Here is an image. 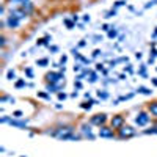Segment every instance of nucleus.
<instances>
[{"label":"nucleus","instance_id":"nucleus-39","mask_svg":"<svg viewBox=\"0 0 157 157\" xmlns=\"http://www.w3.org/2000/svg\"><path fill=\"white\" fill-rule=\"evenodd\" d=\"M74 86H75L77 90H80V88H82V80H75V82H74Z\"/></svg>","mask_w":157,"mask_h":157},{"label":"nucleus","instance_id":"nucleus-13","mask_svg":"<svg viewBox=\"0 0 157 157\" xmlns=\"http://www.w3.org/2000/svg\"><path fill=\"white\" fill-rule=\"evenodd\" d=\"M96 102H98V101H94V99H90V101H85V102H82V104H80V107H82L83 110H90V109L93 107Z\"/></svg>","mask_w":157,"mask_h":157},{"label":"nucleus","instance_id":"nucleus-48","mask_svg":"<svg viewBox=\"0 0 157 157\" xmlns=\"http://www.w3.org/2000/svg\"><path fill=\"white\" fill-rule=\"evenodd\" d=\"M55 109H57V110H61V109H63V105H61V104H57Z\"/></svg>","mask_w":157,"mask_h":157},{"label":"nucleus","instance_id":"nucleus-31","mask_svg":"<svg viewBox=\"0 0 157 157\" xmlns=\"http://www.w3.org/2000/svg\"><path fill=\"white\" fill-rule=\"evenodd\" d=\"M126 2L124 0H118V2H115V5H113V10H116V8H120V6H123Z\"/></svg>","mask_w":157,"mask_h":157},{"label":"nucleus","instance_id":"nucleus-25","mask_svg":"<svg viewBox=\"0 0 157 157\" xmlns=\"http://www.w3.org/2000/svg\"><path fill=\"white\" fill-rule=\"evenodd\" d=\"M107 36H109L110 39H115V38L118 36V32H116V30H115V29L112 27V29H110V30L107 32Z\"/></svg>","mask_w":157,"mask_h":157},{"label":"nucleus","instance_id":"nucleus-19","mask_svg":"<svg viewBox=\"0 0 157 157\" xmlns=\"http://www.w3.org/2000/svg\"><path fill=\"white\" fill-rule=\"evenodd\" d=\"M98 98L101 101H105V99H109V93L105 90H98Z\"/></svg>","mask_w":157,"mask_h":157},{"label":"nucleus","instance_id":"nucleus-28","mask_svg":"<svg viewBox=\"0 0 157 157\" xmlns=\"http://www.w3.org/2000/svg\"><path fill=\"white\" fill-rule=\"evenodd\" d=\"M22 112L21 110H16V112H13V118H16V120H21V118H22Z\"/></svg>","mask_w":157,"mask_h":157},{"label":"nucleus","instance_id":"nucleus-9","mask_svg":"<svg viewBox=\"0 0 157 157\" xmlns=\"http://www.w3.org/2000/svg\"><path fill=\"white\" fill-rule=\"evenodd\" d=\"M21 8L27 13V16H32L35 13V10H36V6H35V3L32 2V0H24V3H22Z\"/></svg>","mask_w":157,"mask_h":157},{"label":"nucleus","instance_id":"nucleus-2","mask_svg":"<svg viewBox=\"0 0 157 157\" xmlns=\"http://www.w3.org/2000/svg\"><path fill=\"white\" fill-rule=\"evenodd\" d=\"M151 115L148 113V110H141V112H138L137 113V116H135V124L138 126V127H145V126H148L149 123H151Z\"/></svg>","mask_w":157,"mask_h":157},{"label":"nucleus","instance_id":"nucleus-1","mask_svg":"<svg viewBox=\"0 0 157 157\" xmlns=\"http://www.w3.org/2000/svg\"><path fill=\"white\" fill-rule=\"evenodd\" d=\"M135 134H137L135 127H132V126H127V124H124L121 129H118V130H116V137H118V138H121V140L132 138Z\"/></svg>","mask_w":157,"mask_h":157},{"label":"nucleus","instance_id":"nucleus-18","mask_svg":"<svg viewBox=\"0 0 157 157\" xmlns=\"http://www.w3.org/2000/svg\"><path fill=\"white\" fill-rule=\"evenodd\" d=\"M137 93H140V94H145V96H149V94L152 93V91H151L149 88H146V86H138Z\"/></svg>","mask_w":157,"mask_h":157},{"label":"nucleus","instance_id":"nucleus-29","mask_svg":"<svg viewBox=\"0 0 157 157\" xmlns=\"http://www.w3.org/2000/svg\"><path fill=\"white\" fill-rule=\"evenodd\" d=\"M6 46V38H5V35H2V36H0V47H5Z\"/></svg>","mask_w":157,"mask_h":157},{"label":"nucleus","instance_id":"nucleus-38","mask_svg":"<svg viewBox=\"0 0 157 157\" xmlns=\"http://www.w3.org/2000/svg\"><path fill=\"white\" fill-rule=\"evenodd\" d=\"M104 69H105V68H104L102 63H98V64H96V71H101V72H102Z\"/></svg>","mask_w":157,"mask_h":157},{"label":"nucleus","instance_id":"nucleus-26","mask_svg":"<svg viewBox=\"0 0 157 157\" xmlns=\"http://www.w3.org/2000/svg\"><path fill=\"white\" fill-rule=\"evenodd\" d=\"M145 134H157V126L154 124L152 127H149V129H146V130H143Z\"/></svg>","mask_w":157,"mask_h":157},{"label":"nucleus","instance_id":"nucleus-12","mask_svg":"<svg viewBox=\"0 0 157 157\" xmlns=\"http://www.w3.org/2000/svg\"><path fill=\"white\" fill-rule=\"evenodd\" d=\"M61 83H46V91L49 93H60Z\"/></svg>","mask_w":157,"mask_h":157},{"label":"nucleus","instance_id":"nucleus-5","mask_svg":"<svg viewBox=\"0 0 157 157\" xmlns=\"http://www.w3.org/2000/svg\"><path fill=\"white\" fill-rule=\"evenodd\" d=\"M98 135L101 137V138H115L116 137V130L112 127V126H101L99 127V132H98Z\"/></svg>","mask_w":157,"mask_h":157},{"label":"nucleus","instance_id":"nucleus-40","mask_svg":"<svg viewBox=\"0 0 157 157\" xmlns=\"http://www.w3.org/2000/svg\"><path fill=\"white\" fill-rule=\"evenodd\" d=\"M151 58H157V49L155 47H152V50H151Z\"/></svg>","mask_w":157,"mask_h":157},{"label":"nucleus","instance_id":"nucleus-20","mask_svg":"<svg viewBox=\"0 0 157 157\" xmlns=\"http://www.w3.org/2000/svg\"><path fill=\"white\" fill-rule=\"evenodd\" d=\"M10 124H11V126H16V127H25L27 121H17L16 118H14V120H11V121H10Z\"/></svg>","mask_w":157,"mask_h":157},{"label":"nucleus","instance_id":"nucleus-32","mask_svg":"<svg viewBox=\"0 0 157 157\" xmlns=\"http://www.w3.org/2000/svg\"><path fill=\"white\" fill-rule=\"evenodd\" d=\"M57 96H58V101H64V99L68 98V94H66V93H61V91H60V93H58Z\"/></svg>","mask_w":157,"mask_h":157},{"label":"nucleus","instance_id":"nucleus-22","mask_svg":"<svg viewBox=\"0 0 157 157\" xmlns=\"http://www.w3.org/2000/svg\"><path fill=\"white\" fill-rule=\"evenodd\" d=\"M36 64H38V66H41V68H44V66L49 64V58H39V60H36Z\"/></svg>","mask_w":157,"mask_h":157},{"label":"nucleus","instance_id":"nucleus-21","mask_svg":"<svg viewBox=\"0 0 157 157\" xmlns=\"http://www.w3.org/2000/svg\"><path fill=\"white\" fill-rule=\"evenodd\" d=\"M63 22H64V25H66L69 30H72V29L75 27V22H74L72 19H63Z\"/></svg>","mask_w":157,"mask_h":157},{"label":"nucleus","instance_id":"nucleus-16","mask_svg":"<svg viewBox=\"0 0 157 157\" xmlns=\"http://www.w3.org/2000/svg\"><path fill=\"white\" fill-rule=\"evenodd\" d=\"M36 96L41 98V99H46V101H50V93L49 91H38Z\"/></svg>","mask_w":157,"mask_h":157},{"label":"nucleus","instance_id":"nucleus-33","mask_svg":"<svg viewBox=\"0 0 157 157\" xmlns=\"http://www.w3.org/2000/svg\"><path fill=\"white\" fill-rule=\"evenodd\" d=\"M66 61H68V57H66V55H61V58H60V64H61V66H64V64H66Z\"/></svg>","mask_w":157,"mask_h":157},{"label":"nucleus","instance_id":"nucleus-47","mask_svg":"<svg viewBox=\"0 0 157 157\" xmlns=\"http://www.w3.org/2000/svg\"><path fill=\"white\" fill-rule=\"evenodd\" d=\"M90 19H91V17H90L88 14H85V16H83V21H85V22H90Z\"/></svg>","mask_w":157,"mask_h":157},{"label":"nucleus","instance_id":"nucleus-8","mask_svg":"<svg viewBox=\"0 0 157 157\" xmlns=\"http://www.w3.org/2000/svg\"><path fill=\"white\" fill-rule=\"evenodd\" d=\"M80 134H82V137H85V138L94 140V134H93V129H91V124H90V123H85V124L80 126Z\"/></svg>","mask_w":157,"mask_h":157},{"label":"nucleus","instance_id":"nucleus-35","mask_svg":"<svg viewBox=\"0 0 157 157\" xmlns=\"http://www.w3.org/2000/svg\"><path fill=\"white\" fill-rule=\"evenodd\" d=\"M110 29H112V27H110V25H109V24H104V25H102V27H101V30H102V32H109Z\"/></svg>","mask_w":157,"mask_h":157},{"label":"nucleus","instance_id":"nucleus-45","mask_svg":"<svg viewBox=\"0 0 157 157\" xmlns=\"http://www.w3.org/2000/svg\"><path fill=\"white\" fill-rule=\"evenodd\" d=\"M49 49H50V52H57V50H58V47H57V46H50Z\"/></svg>","mask_w":157,"mask_h":157},{"label":"nucleus","instance_id":"nucleus-7","mask_svg":"<svg viewBox=\"0 0 157 157\" xmlns=\"http://www.w3.org/2000/svg\"><path fill=\"white\" fill-rule=\"evenodd\" d=\"M5 22H6V27H8L10 30H17V29L21 27V19H17V17H14V16H11V14L6 16Z\"/></svg>","mask_w":157,"mask_h":157},{"label":"nucleus","instance_id":"nucleus-43","mask_svg":"<svg viewBox=\"0 0 157 157\" xmlns=\"http://www.w3.org/2000/svg\"><path fill=\"white\" fill-rule=\"evenodd\" d=\"M99 55H101V50H99V49L93 50V58H96V57H99Z\"/></svg>","mask_w":157,"mask_h":157},{"label":"nucleus","instance_id":"nucleus-42","mask_svg":"<svg viewBox=\"0 0 157 157\" xmlns=\"http://www.w3.org/2000/svg\"><path fill=\"white\" fill-rule=\"evenodd\" d=\"M85 46H86V41H85V39L78 41V44H77V47H85Z\"/></svg>","mask_w":157,"mask_h":157},{"label":"nucleus","instance_id":"nucleus-50","mask_svg":"<svg viewBox=\"0 0 157 157\" xmlns=\"http://www.w3.org/2000/svg\"><path fill=\"white\" fill-rule=\"evenodd\" d=\"M85 99H86V101H90V99H91V96H90V93H85Z\"/></svg>","mask_w":157,"mask_h":157},{"label":"nucleus","instance_id":"nucleus-4","mask_svg":"<svg viewBox=\"0 0 157 157\" xmlns=\"http://www.w3.org/2000/svg\"><path fill=\"white\" fill-rule=\"evenodd\" d=\"M109 124H110L115 130L121 129V127L126 124V116H124V115H121V113H116V115H113V116L110 118Z\"/></svg>","mask_w":157,"mask_h":157},{"label":"nucleus","instance_id":"nucleus-6","mask_svg":"<svg viewBox=\"0 0 157 157\" xmlns=\"http://www.w3.org/2000/svg\"><path fill=\"white\" fill-rule=\"evenodd\" d=\"M63 80V72H47L46 74V82L47 83H61Z\"/></svg>","mask_w":157,"mask_h":157},{"label":"nucleus","instance_id":"nucleus-37","mask_svg":"<svg viewBox=\"0 0 157 157\" xmlns=\"http://www.w3.org/2000/svg\"><path fill=\"white\" fill-rule=\"evenodd\" d=\"M5 13H6V3H3V5H2V8H0V14L5 16Z\"/></svg>","mask_w":157,"mask_h":157},{"label":"nucleus","instance_id":"nucleus-49","mask_svg":"<svg viewBox=\"0 0 157 157\" xmlns=\"http://www.w3.org/2000/svg\"><path fill=\"white\" fill-rule=\"evenodd\" d=\"M135 58H137V60H140V58H141V54H140V52H137V54H135Z\"/></svg>","mask_w":157,"mask_h":157},{"label":"nucleus","instance_id":"nucleus-11","mask_svg":"<svg viewBox=\"0 0 157 157\" xmlns=\"http://www.w3.org/2000/svg\"><path fill=\"white\" fill-rule=\"evenodd\" d=\"M146 110H148V113L154 118V120H157V101H151L146 105Z\"/></svg>","mask_w":157,"mask_h":157},{"label":"nucleus","instance_id":"nucleus-15","mask_svg":"<svg viewBox=\"0 0 157 157\" xmlns=\"http://www.w3.org/2000/svg\"><path fill=\"white\" fill-rule=\"evenodd\" d=\"M50 41V36H44V38H39L36 41V46H49Z\"/></svg>","mask_w":157,"mask_h":157},{"label":"nucleus","instance_id":"nucleus-14","mask_svg":"<svg viewBox=\"0 0 157 157\" xmlns=\"http://www.w3.org/2000/svg\"><path fill=\"white\" fill-rule=\"evenodd\" d=\"M5 3H6V5H11L13 8H21L22 3H24V0H6Z\"/></svg>","mask_w":157,"mask_h":157},{"label":"nucleus","instance_id":"nucleus-17","mask_svg":"<svg viewBox=\"0 0 157 157\" xmlns=\"http://www.w3.org/2000/svg\"><path fill=\"white\" fill-rule=\"evenodd\" d=\"M88 75H90V78H88V82H90V83H96V82H98V74H96V71L91 69Z\"/></svg>","mask_w":157,"mask_h":157},{"label":"nucleus","instance_id":"nucleus-36","mask_svg":"<svg viewBox=\"0 0 157 157\" xmlns=\"http://www.w3.org/2000/svg\"><path fill=\"white\" fill-rule=\"evenodd\" d=\"M157 3V0H151V2H148L146 5H145V8H151V6H154Z\"/></svg>","mask_w":157,"mask_h":157},{"label":"nucleus","instance_id":"nucleus-3","mask_svg":"<svg viewBox=\"0 0 157 157\" xmlns=\"http://www.w3.org/2000/svg\"><path fill=\"white\" fill-rule=\"evenodd\" d=\"M109 121H110V120H109V116H107L105 113H96V115H93V116L90 118V124H91V126H98V127L105 126Z\"/></svg>","mask_w":157,"mask_h":157},{"label":"nucleus","instance_id":"nucleus-44","mask_svg":"<svg viewBox=\"0 0 157 157\" xmlns=\"http://www.w3.org/2000/svg\"><path fill=\"white\" fill-rule=\"evenodd\" d=\"M151 83H152L154 86H157V77H152V78H151Z\"/></svg>","mask_w":157,"mask_h":157},{"label":"nucleus","instance_id":"nucleus-24","mask_svg":"<svg viewBox=\"0 0 157 157\" xmlns=\"http://www.w3.org/2000/svg\"><path fill=\"white\" fill-rule=\"evenodd\" d=\"M6 78H8V80H14V78H16V71H14V69H8Z\"/></svg>","mask_w":157,"mask_h":157},{"label":"nucleus","instance_id":"nucleus-10","mask_svg":"<svg viewBox=\"0 0 157 157\" xmlns=\"http://www.w3.org/2000/svg\"><path fill=\"white\" fill-rule=\"evenodd\" d=\"M10 14L14 16V17H17V19H21V21L25 19V17H29L27 13H25L22 8H11V10H10Z\"/></svg>","mask_w":157,"mask_h":157},{"label":"nucleus","instance_id":"nucleus-51","mask_svg":"<svg viewBox=\"0 0 157 157\" xmlns=\"http://www.w3.org/2000/svg\"><path fill=\"white\" fill-rule=\"evenodd\" d=\"M22 157H24V155H22Z\"/></svg>","mask_w":157,"mask_h":157},{"label":"nucleus","instance_id":"nucleus-34","mask_svg":"<svg viewBox=\"0 0 157 157\" xmlns=\"http://www.w3.org/2000/svg\"><path fill=\"white\" fill-rule=\"evenodd\" d=\"M124 71H126V72H129V74H132V72H134V68H132V64H127V66L124 68Z\"/></svg>","mask_w":157,"mask_h":157},{"label":"nucleus","instance_id":"nucleus-30","mask_svg":"<svg viewBox=\"0 0 157 157\" xmlns=\"http://www.w3.org/2000/svg\"><path fill=\"white\" fill-rule=\"evenodd\" d=\"M25 75H27L29 78H32L33 77V69L32 68H25Z\"/></svg>","mask_w":157,"mask_h":157},{"label":"nucleus","instance_id":"nucleus-46","mask_svg":"<svg viewBox=\"0 0 157 157\" xmlns=\"http://www.w3.org/2000/svg\"><path fill=\"white\" fill-rule=\"evenodd\" d=\"M71 19H72L74 22H77V21H78V16H77V14H72V17H71Z\"/></svg>","mask_w":157,"mask_h":157},{"label":"nucleus","instance_id":"nucleus-27","mask_svg":"<svg viewBox=\"0 0 157 157\" xmlns=\"http://www.w3.org/2000/svg\"><path fill=\"white\" fill-rule=\"evenodd\" d=\"M113 16H116V10H110V11H107L105 13V16H104V17H107V19H110V17H113Z\"/></svg>","mask_w":157,"mask_h":157},{"label":"nucleus","instance_id":"nucleus-41","mask_svg":"<svg viewBox=\"0 0 157 157\" xmlns=\"http://www.w3.org/2000/svg\"><path fill=\"white\" fill-rule=\"evenodd\" d=\"M82 71V64H75L74 66V72H80Z\"/></svg>","mask_w":157,"mask_h":157},{"label":"nucleus","instance_id":"nucleus-23","mask_svg":"<svg viewBox=\"0 0 157 157\" xmlns=\"http://www.w3.org/2000/svg\"><path fill=\"white\" fill-rule=\"evenodd\" d=\"M14 86L16 88H24V86H27V82H25V78H19V80H16Z\"/></svg>","mask_w":157,"mask_h":157}]
</instances>
